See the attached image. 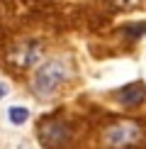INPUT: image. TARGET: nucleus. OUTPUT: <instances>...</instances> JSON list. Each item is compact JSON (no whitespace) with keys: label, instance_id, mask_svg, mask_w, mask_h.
Wrapping results in <instances>:
<instances>
[{"label":"nucleus","instance_id":"nucleus-2","mask_svg":"<svg viewBox=\"0 0 146 149\" xmlns=\"http://www.w3.org/2000/svg\"><path fill=\"white\" fill-rule=\"evenodd\" d=\"M141 137H144V130L134 120H119L102 132V142L112 149H127V147L136 144Z\"/></svg>","mask_w":146,"mask_h":149},{"label":"nucleus","instance_id":"nucleus-8","mask_svg":"<svg viewBox=\"0 0 146 149\" xmlns=\"http://www.w3.org/2000/svg\"><path fill=\"white\" fill-rule=\"evenodd\" d=\"M5 95V88H3V86H0V98H3Z\"/></svg>","mask_w":146,"mask_h":149},{"label":"nucleus","instance_id":"nucleus-5","mask_svg":"<svg viewBox=\"0 0 146 149\" xmlns=\"http://www.w3.org/2000/svg\"><path fill=\"white\" fill-rule=\"evenodd\" d=\"M146 100V86L144 83H129L122 91H117V103L122 108H136Z\"/></svg>","mask_w":146,"mask_h":149},{"label":"nucleus","instance_id":"nucleus-7","mask_svg":"<svg viewBox=\"0 0 146 149\" xmlns=\"http://www.w3.org/2000/svg\"><path fill=\"white\" fill-rule=\"evenodd\" d=\"M8 117H10L12 125H24V122H27V117H29V110H27V108H20V105H15V108L8 110Z\"/></svg>","mask_w":146,"mask_h":149},{"label":"nucleus","instance_id":"nucleus-6","mask_svg":"<svg viewBox=\"0 0 146 149\" xmlns=\"http://www.w3.org/2000/svg\"><path fill=\"white\" fill-rule=\"evenodd\" d=\"M122 34L127 39H139L141 34H146V22H132V24H124L122 27Z\"/></svg>","mask_w":146,"mask_h":149},{"label":"nucleus","instance_id":"nucleus-4","mask_svg":"<svg viewBox=\"0 0 146 149\" xmlns=\"http://www.w3.org/2000/svg\"><path fill=\"white\" fill-rule=\"evenodd\" d=\"M39 59H41V44L39 42H24V44H20L10 54V61L15 66H20V69H29Z\"/></svg>","mask_w":146,"mask_h":149},{"label":"nucleus","instance_id":"nucleus-3","mask_svg":"<svg viewBox=\"0 0 146 149\" xmlns=\"http://www.w3.org/2000/svg\"><path fill=\"white\" fill-rule=\"evenodd\" d=\"M71 127L66 125V122H59V120H51V122H46V125H41V134H39V139H41V144H44L46 149H61V147H66L71 142Z\"/></svg>","mask_w":146,"mask_h":149},{"label":"nucleus","instance_id":"nucleus-1","mask_svg":"<svg viewBox=\"0 0 146 149\" xmlns=\"http://www.w3.org/2000/svg\"><path fill=\"white\" fill-rule=\"evenodd\" d=\"M66 78H68V64L66 61H61V59L44 61L32 78V91L39 98H51L63 86Z\"/></svg>","mask_w":146,"mask_h":149}]
</instances>
